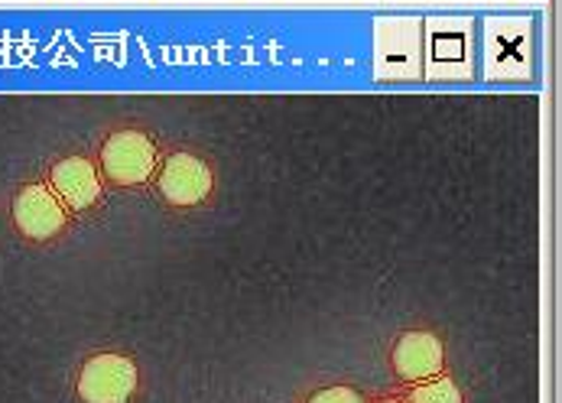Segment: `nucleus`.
Masks as SVG:
<instances>
[{
    "label": "nucleus",
    "mask_w": 562,
    "mask_h": 403,
    "mask_svg": "<svg viewBox=\"0 0 562 403\" xmlns=\"http://www.w3.org/2000/svg\"><path fill=\"white\" fill-rule=\"evenodd\" d=\"M137 384V368L124 355H94L79 374V394L85 403H127Z\"/></svg>",
    "instance_id": "1"
},
{
    "label": "nucleus",
    "mask_w": 562,
    "mask_h": 403,
    "mask_svg": "<svg viewBox=\"0 0 562 403\" xmlns=\"http://www.w3.org/2000/svg\"><path fill=\"white\" fill-rule=\"evenodd\" d=\"M101 163H104V172L114 179V182H124V186H134V182H144L154 166H157V154H154V144L137 134V131H124V134H114L104 150H101Z\"/></svg>",
    "instance_id": "2"
},
{
    "label": "nucleus",
    "mask_w": 562,
    "mask_h": 403,
    "mask_svg": "<svg viewBox=\"0 0 562 403\" xmlns=\"http://www.w3.org/2000/svg\"><path fill=\"white\" fill-rule=\"evenodd\" d=\"M13 222L26 238L46 242L66 225V212L46 186H26L13 199Z\"/></svg>",
    "instance_id": "3"
},
{
    "label": "nucleus",
    "mask_w": 562,
    "mask_h": 403,
    "mask_svg": "<svg viewBox=\"0 0 562 403\" xmlns=\"http://www.w3.org/2000/svg\"><path fill=\"white\" fill-rule=\"evenodd\" d=\"M212 189V172L209 166L192 157V154H179L162 166L160 172V192L166 202L172 205H195L209 195Z\"/></svg>",
    "instance_id": "4"
},
{
    "label": "nucleus",
    "mask_w": 562,
    "mask_h": 403,
    "mask_svg": "<svg viewBox=\"0 0 562 403\" xmlns=\"http://www.w3.org/2000/svg\"><path fill=\"white\" fill-rule=\"evenodd\" d=\"M394 368L406 381H423L439 374L442 368V345L429 332H409L394 348Z\"/></svg>",
    "instance_id": "5"
},
{
    "label": "nucleus",
    "mask_w": 562,
    "mask_h": 403,
    "mask_svg": "<svg viewBox=\"0 0 562 403\" xmlns=\"http://www.w3.org/2000/svg\"><path fill=\"white\" fill-rule=\"evenodd\" d=\"M53 189H56L72 209H88V205L101 195L94 166L88 160H81V157H69V160L53 166Z\"/></svg>",
    "instance_id": "6"
},
{
    "label": "nucleus",
    "mask_w": 562,
    "mask_h": 403,
    "mask_svg": "<svg viewBox=\"0 0 562 403\" xmlns=\"http://www.w3.org/2000/svg\"><path fill=\"white\" fill-rule=\"evenodd\" d=\"M459 388L452 381H436L419 391H413V403H459Z\"/></svg>",
    "instance_id": "7"
},
{
    "label": "nucleus",
    "mask_w": 562,
    "mask_h": 403,
    "mask_svg": "<svg viewBox=\"0 0 562 403\" xmlns=\"http://www.w3.org/2000/svg\"><path fill=\"white\" fill-rule=\"evenodd\" d=\"M310 403H364L351 388H328V391H319Z\"/></svg>",
    "instance_id": "8"
}]
</instances>
